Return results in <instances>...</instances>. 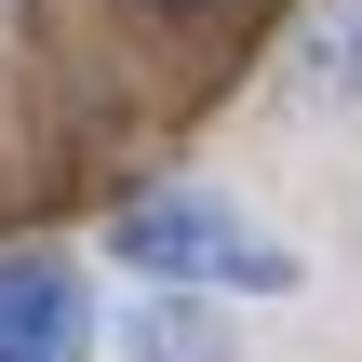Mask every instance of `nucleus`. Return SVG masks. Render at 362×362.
<instances>
[{"label":"nucleus","instance_id":"1","mask_svg":"<svg viewBox=\"0 0 362 362\" xmlns=\"http://www.w3.org/2000/svg\"><path fill=\"white\" fill-rule=\"evenodd\" d=\"M107 255L134 282H175V296H296V255L215 188H134L107 215Z\"/></svg>","mask_w":362,"mask_h":362},{"label":"nucleus","instance_id":"2","mask_svg":"<svg viewBox=\"0 0 362 362\" xmlns=\"http://www.w3.org/2000/svg\"><path fill=\"white\" fill-rule=\"evenodd\" d=\"M0 362H94V296L67 255H0Z\"/></svg>","mask_w":362,"mask_h":362},{"label":"nucleus","instance_id":"3","mask_svg":"<svg viewBox=\"0 0 362 362\" xmlns=\"http://www.w3.org/2000/svg\"><path fill=\"white\" fill-rule=\"evenodd\" d=\"M296 107H362V0H322L309 27H296Z\"/></svg>","mask_w":362,"mask_h":362},{"label":"nucleus","instance_id":"4","mask_svg":"<svg viewBox=\"0 0 362 362\" xmlns=\"http://www.w3.org/2000/svg\"><path fill=\"white\" fill-rule=\"evenodd\" d=\"M121 362H228V349H215V322H202L188 296H161V309H134V336H121Z\"/></svg>","mask_w":362,"mask_h":362},{"label":"nucleus","instance_id":"5","mask_svg":"<svg viewBox=\"0 0 362 362\" xmlns=\"http://www.w3.org/2000/svg\"><path fill=\"white\" fill-rule=\"evenodd\" d=\"M161 13H215V0H161Z\"/></svg>","mask_w":362,"mask_h":362}]
</instances>
